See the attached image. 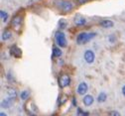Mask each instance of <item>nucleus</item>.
<instances>
[{"label":"nucleus","mask_w":125,"mask_h":116,"mask_svg":"<svg viewBox=\"0 0 125 116\" xmlns=\"http://www.w3.org/2000/svg\"><path fill=\"white\" fill-rule=\"evenodd\" d=\"M56 5L62 12H64V13L71 12L74 7V4L72 1H69V0H57Z\"/></svg>","instance_id":"f257e3e1"},{"label":"nucleus","mask_w":125,"mask_h":116,"mask_svg":"<svg viewBox=\"0 0 125 116\" xmlns=\"http://www.w3.org/2000/svg\"><path fill=\"white\" fill-rule=\"evenodd\" d=\"M55 38H56V42H57L58 46H60V47H67L68 41H67L66 35L62 32L58 31L56 33V35H55Z\"/></svg>","instance_id":"f03ea898"},{"label":"nucleus","mask_w":125,"mask_h":116,"mask_svg":"<svg viewBox=\"0 0 125 116\" xmlns=\"http://www.w3.org/2000/svg\"><path fill=\"white\" fill-rule=\"evenodd\" d=\"M22 22H23V17L20 15V14H18V15H16L15 17L13 18V20H12V22H11V26L15 29V30H18L21 26H22Z\"/></svg>","instance_id":"7ed1b4c3"},{"label":"nucleus","mask_w":125,"mask_h":116,"mask_svg":"<svg viewBox=\"0 0 125 116\" xmlns=\"http://www.w3.org/2000/svg\"><path fill=\"white\" fill-rule=\"evenodd\" d=\"M59 84L61 87H67L71 84V77L68 74H62L59 78Z\"/></svg>","instance_id":"20e7f679"},{"label":"nucleus","mask_w":125,"mask_h":116,"mask_svg":"<svg viewBox=\"0 0 125 116\" xmlns=\"http://www.w3.org/2000/svg\"><path fill=\"white\" fill-rule=\"evenodd\" d=\"M83 58H84V60L87 63H92L93 62H94L95 56H94V53H93L91 50H86V51L84 52Z\"/></svg>","instance_id":"39448f33"},{"label":"nucleus","mask_w":125,"mask_h":116,"mask_svg":"<svg viewBox=\"0 0 125 116\" xmlns=\"http://www.w3.org/2000/svg\"><path fill=\"white\" fill-rule=\"evenodd\" d=\"M88 90V85L87 84H85V82H81V84H79V86H77V89H76V92L77 94L80 95H83L87 92Z\"/></svg>","instance_id":"423d86ee"},{"label":"nucleus","mask_w":125,"mask_h":116,"mask_svg":"<svg viewBox=\"0 0 125 116\" xmlns=\"http://www.w3.org/2000/svg\"><path fill=\"white\" fill-rule=\"evenodd\" d=\"M73 21H74V24L76 26H83L86 23V19L84 17H83L82 15H79V14H77L75 17H74Z\"/></svg>","instance_id":"0eeeda50"},{"label":"nucleus","mask_w":125,"mask_h":116,"mask_svg":"<svg viewBox=\"0 0 125 116\" xmlns=\"http://www.w3.org/2000/svg\"><path fill=\"white\" fill-rule=\"evenodd\" d=\"M10 53H11V55H13L14 57H16V58H20V57L22 56L21 50H20L17 46H13V47L10 49Z\"/></svg>","instance_id":"6e6552de"},{"label":"nucleus","mask_w":125,"mask_h":116,"mask_svg":"<svg viewBox=\"0 0 125 116\" xmlns=\"http://www.w3.org/2000/svg\"><path fill=\"white\" fill-rule=\"evenodd\" d=\"M83 104L85 105V106H90L92 103H93V101H94V98H93V96L92 95H90V94H87V95H85L84 97H83Z\"/></svg>","instance_id":"1a4fd4ad"},{"label":"nucleus","mask_w":125,"mask_h":116,"mask_svg":"<svg viewBox=\"0 0 125 116\" xmlns=\"http://www.w3.org/2000/svg\"><path fill=\"white\" fill-rule=\"evenodd\" d=\"M13 97H9L8 99H4V100L1 102V106L3 107V108H8V107H10L12 104H13Z\"/></svg>","instance_id":"9d476101"},{"label":"nucleus","mask_w":125,"mask_h":116,"mask_svg":"<svg viewBox=\"0 0 125 116\" xmlns=\"http://www.w3.org/2000/svg\"><path fill=\"white\" fill-rule=\"evenodd\" d=\"M100 26L105 29H108L113 26V22L111 20H102V21H100Z\"/></svg>","instance_id":"9b49d317"},{"label":"nucleus","mask_w":125,"mask_h":116,"mask_svg":"<svg viewBox=\"0 0 125 116\" xmlns=\"http://www.w3.org/2000/svg\"><path fill=\"white\" fill-rule=\"evenodd\" d=\"M85 35H86V33H85V32L80 33V34L77 35V37H76V43L79 44V45L83 44V42H84V38H85Z\"/></svg>","instance_id":"f8f14e48"},{"label":"nucleus","mask_w":125,"mask_h":116,"mask_svg":"<svg viewBox=\"0 0 125 116\" xmlns=\"http://www.w3.org/2000/svg\"><path fill=\"white\" fill-rule=\"evenodd\" d=\"M106 98H107L106 93H105V92H100V93L98 94V96H97V101H98L99 103H102V102H104V101L106 100Z\"/></svg>","instance_id":"ddd939ff"},{"label":"nucleus","mask_w":125,"mask_h":116,"mask_svg":"<svg viewBox=\"0 0 125 116\" xmlns=\"http://www.w3.org/2000/svg\"><path fill=\"white\" fill-rule=\"evenodd\" d=\"M95 37V33H86V35H85V38H84V42H83V44L84 43H87V42H89L90 40H92L93 38Z\"/></svg>","instance_id":"4468645a"},{"label":"nucleus","mask_w":125,"mask_h":116,"mask_svg":"<svg viewBox=\"0 0 125 116\" xmlns=\"http://www.w3.org/2000/svg\"><path fill=\"white\" fill-rule=\"evenodd\" d=\"M10 37H11V32L10 31L6 30V31L3 32V34H2V40L3 41H6V40L10 39Z\"/></svg>","instance_id":"2eb2a0df"},{"label":"nucleus","mask_w":125,"mask_h":116,"mask_svg":"<svg viewBox=\"0 0 125 116\" xmlns=\"http://www.w3.org/2000/svg\"><path fill=\"white\" fill-rule=\"evenodd\" d=\"M53 55H54V57H56V58L61 57V56H62L61 49H59V48H54V50H53Z\"/></svg>","instance_id":"dca6fc26"},{"label":"nucleus","mask_w":125,"mask_h":116,"mask_svg":"<svg viewBox=\"0 0 125 116\" xmlns=\"http://www.w3.org/2000/svg\"><path fill=\"white\" fill-rule=\"evenodd\" d=\"M0 16H1V19L3 20V22H7V19H8V13H6L5 11L1 10L0 11Z\"/></svg>","instance_id":"f3484780"},{"label":"nucleus","mask_w":125,"mask_h":116,"mask_svg":"<svg viewBox=\"0 0 125 116\" xmlns=\"http://www.w3.org/2000/svg\"><path fill=\"white\" fill-rule=\"evenodd\" d=\"M8 95H9L10 97L15 98V97L17 96V92H16V90H15L14 88H9V89H8Z\"/></svg>","instance_id":"a211bd4d"},{"label":"nucleus","mask_w":125,"mask_h":116,"mask_svg":"<svg viewBox=\"0 0 125 116\" xmlns=\"http://www.w3.org/2000/svg\"><path fill=\"white\" fill-rule=\"evenodd\" d=\"M29 95H30V93H29L27 90H25V91H22V92H21L20 97H21L22 100H26V99L29 97Z\"/></svg>","instance_id":"6ab92c4d"},{"label":"nucleus","mask_w":125,"mask_h":116,"mask_svg":"<svg viewBox=\"0 0 125 116\" xmlns=\"http://www.w3.org/2000/svg\"><path fill=\"white\" fill-rule=\"evenodd\" d=\"M66 27H67V21L64 20V19L60 20V22H59V28L60 29H65Z\"/></svg>","instance_id":"aec40b11"},{"label":"nucleus","mask_w":125,"mask_h":116,"mask_svg":"<svg viewBox=\"0 0 125 116\" xmlns=\"http://www.w3.org/2000/svg\"><path fill=\"white\" fill-rule=\"evenodd\" d=\"M109 114H110V115H116V116H120V113H119V112H116V111H111V112H109Z\"/></svg>","instance_id":"412c9836"},{"label":"nucleus","mask_w":125,"mask_h":116,"mask_svg":"<svg viewBox=\"0 0 125 116\" xmlns=\"http://www.w3.org/2000/svg\"><path fill=\"white\" fill-rule=\"evenodd\" d=\"M77 114H86V113L83 112V110L81 108H77Z\"/></svg>","instance_id":"4be33fe9"},{"label":"nucleus","mask_w":125,"mask_h":116,"mask_svg":"<svg viewBox=\"0 0 125 116\" xmlns=\"http://www.w3.org/2000/svg\"><path fill=\"white\" fill-rule=\"evenodd\" d=\"M122 93H123V95L125 96V85L122 87Z\"/></svg>","instance_id":"5701e85b"},{"label":"nucleus","mask_w":125,"mask_h":116,"mask_svg":"<svg viewBox=\"0 0 125 116\" xmlns=\"http://www.w3.org/2000/svg\"><path fill=\"white\" fill-rule=\"evenodd\" d=\"M79 1H80V3H83V2L86 1V0H79Z\"/></svg>","instance_id":"b1692460"},{"label":"nucleus","mask_w":125,"mask_h":116,"mask_svg":"<svg viewBox=\"0 0 125 116\" xmlns=\"http://www.w3.org/2000/svg\"><path fill=\"white\" fill-rule=\"evenodd\" d=\"M0 116H6V114L3 113V112H1V113H0Z\"/></svg>","instance_id":"393cba45"}]
</instances>
